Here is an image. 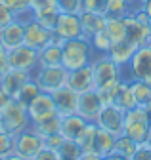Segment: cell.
Wrapping results in <instances>:
<instances>
[{
	"label": "cell",
	"mask_w": 151,
	"mask_h": 160,
	"mask_svg": "<svg viewBox=\"0 0 151 160\" xmlns=\"http://www.w3.org/2000/svg\"><path fill=\"white\" fill-rule=\"evenodd\" d=\"M130 4H134V6H140V0H128Z\"/></svg>",
	"instance_id": "cell-52"
},
{
	"label": "cell",
	"mask_w": 151,
	"mask_h": 160,
	"mask_svg": "<svg viewBox=\"0 0 151 160\" xmlns=\"http://www.w3.org/2000/svg\"><path fill=\"white\" fill-rule=\"evenodd\" d=\"M103 103L96 90H90L84 93H79V105H77V114H81L86 122H96V118L102 111Z\"/></svg>",
	"instance_id": "cell-13"
},
{
	"label": "cell",
	"mask_w": 151,
	"mask_h": 160,
	"mask_svg": "<svg viewBox=\"0 0 151 160\" xmlns=\"http://www.w3.org/2000/svg\"><path fill=\"white\" fill-rule=\"evenodd\" d=\"M27 112H29V118H31V124L42 122V120H48L52 116H58V109H55V103H54L52 93L40 92L29 103Z\"/></svg>",
	"instance_id": "cell-10"
},
{
	"label": "cell",
	"mask_w": 151,
	"mask_h": 160,
	"mask_svg": "<svg viewBox=\"0 0 151 160\" xmlns=\"http://www.w3.org/2000/svg\"><path fill=\"white\" fill-rule=\"evenodd\" d=\"M8 69H10V63H8V50L0 44V76H2Z\"/></svg>",
	"instance_id": "cell-45"
},
{
	"label": "cell",
	"mask_w": 151,
	"mask_h": 160,
	"mask_svg": "<svg viewBox=\"0 0 151 160\" xmlns=\"http://www.w3.org/2000/svg\"><path fill=\"white\" fill-rule=\"evenodd\" d=\"M58 4V10L60 13H81L84 8H82V0H55Z\"/></svg>",
	"instance_id": "cell-37"
},
{
	"label": "cell",
	"mask_w": 151,
	"mask_h": 160,
	"mask_svg": "<svg viewBox=\"0 0 151 160\" xmlns=\"http://www.w3.org/2000/svg\"><path fill=\"white\" fill-rule=\"evenodd\" d=\"M10 101H12V97H10V95H8L2 88H0V111H2V109H4Z\"/></svg>",
	"instance_id": "cell-46"
},
{
	"label": "cell",
	"mask_w": 151,
	"mask_h": 160,
	"mask_svg": "<svg viewBox=\"0 0 151 160\" xmlns=\"http://www.w3.org/2000/svg\"><path fill=\"white\" fill-rule=\"evenodd\" d=\"M98 126V124H96ZM115 139L117 135H113L102 128H98L96 132V139H94V147H92V152H96L100 156H107L109 152H113V149H115Z\"/></svg>",
	"instance_id": "cell-22"
},
{
	"label": "cell",
	"mask_w": 151,
	"mask_h": 160,
	"mask_svg": "<svg viewBox=\"0 0 151 160\" xmlns=\"http://www.w3.org/2000/svg\"><path fill=\"white\" fill-rule=\"evenodd\" d=\"M130 160H151V143L145 141V143H140L134 156H132Z\"/></svg>",
	"instance_id": "cell-42"
},
{
	"label": "cell",
	"mask_w": 151,
	"mask_h": 160,
	"mask_svg": "<svg viewBox=\"0 0 151 160\" xmlns=\"http://www.w3.org/2000/svg\"><path fill=\"white\" fill-rule=\"evenodd\" d=\"M149 143H151V141H149Z\"/></svg>",
	"instance_id": "cell-56"
},
{
	"label": "cell",
	"mask_w": 151,
	"mask_h": 160,
	"mask_svg": "<svg viewBox=\"0 0 151 160\" xmlns=\"http://www.w3.org/2000/svg\"><path fill=\"white\" fill-rule=\"evenodd\" d=\"M67 86L73 92H77V93H84V92H90V90H96V80H94L92 65H86L82 69L69 71V74H67Z\"/></svg>",
	"instance_id": "cell-14"
},
{
	"label": "cell",
	"mask_w": 151,
	"mask_h": 160,
	"mask_svg": "<svg viewBox=\"0 0 151 160\" xmlns=\"http://www.w3.org/2000/svg\"><path fill=\"white\" fill-rule=\"evenodd\" d=\"M60 126H61V116H52L48 120H42V122H36V124H31V128L39 133L42 139L48 137V135H54V133H60Z\"/></svg>",
	"instance_id": "cell-28"
},
{
	"label": "cell",
	"mask_w": 151,
	"mask_h": 160,
	"mask_svg": "<svg viewBox=\"0 0 151 160\" xmlns=\"http://www.w3.org/2000/svg\"><path fill=\"white\" fill-rule=\"evenodd\" d=\"M140 8L145 12V15L149 17V21H151V0H140Z\"/></svg>",
	"instance_id": "cell-47"
},
{
	"label": "cell",
	"mask_w": 151,
	"mask_h": 160,
	"mask_svg": "<svg viewBox=\"0 0 151 160\" xmlns=\"http://www.w3.org/2000/svg\"><path fill=\"white\" fill-rule=\"evenodd\" d=\"M90 65L94 71L96 88L111 86V84H117L122 80V67H119L107 53H94Z\"/></svg>",
	"instance_id": "cell-2"
},
{
	"label": "cell",
	"mask_w": 151,
	"mask_h": 160,
	"mask_svg": "<svg viewBox=\"0 0 151 160\" xmlns=\"http://www.w3.org/2000/svg\"><path fill=\"white\" fill-rule=\"evenodd\" d=\"M39 93H40V88H39V84H36L34 80L31 78L29 82H27V84H25V86L19 90V93H17L13 99H17V101H19L21 105L29 107V103H31V101H33V99H34L36 95H39Z\"/></svg>",
	"instance_id": "cell-31"
},
{
	"label": "cell",
	"mask_w": 151,
	"mask_h": 160,
	"mask_svg": "<svg viewBox=\"0 0 151 160\" xmlns=\"http://www.w3.org/2000/svg\"><path fill=\"white\" fill-rule=\"evenodd\" d=\"M134 4H130L128 0H107L105 4V15L107 17H126L134 12Z\"/></svg>",
	"instance_id": "cell-27"
},
{
	"label": "cell",
	"mask_w": 151,
	"mask_h": 160,
	"mask_svg": "<svg viewBox=\"0 0 151 160\" xmlns=\"http://www.w3.org/2000/svg\"><path fill=\"white\" fill-rule=\"evenodd\" d=\"M130 88L134 93V101L136 107H147L151 103V82L145 80H130Z\"/></svg>",
	"instance_id": "cell-24"
},
{
	"label": "cell",
	"mask_w": 151,
	"mask_h": 160,
	"mask_svg": "<svg viewBox=\"0 0 151 160\" xmlns=\"http://www.w3.org/2000/svg\"><path fill=\"white\" fill-rule=\"evenodd\" d=\"M23 40H25V23L17 21V19H13L8 27L0 31V44L6 50H13L17 46H21Z\"/></svg>",
	"instance_id": "cell-18"
},
{
	"label": "cell",
	"mask_w": 151,
	"mask_h": 160,
	"mask_svg": "<svg viewBox=\"0 0 151 160\" xmlns=\"http://www.w3.org/2000/svg\"><path fill=\"white\" fill-rule=\"evenodd\" d=\"M52 40H54V31L42 27L36 19H31V21L25 23V40H23L25 46L33 50H42Z\"/></svg>",
	"instance_id": "cell-12"
},
{
	"label": "cell",
	"mask_w": 151,
	"mask_h": 160,
	"mask_svg": "<svg viewBox=\"0 0 151 160\" xmlns=\"http://www.w3.org/2000/svg\"><path fill=\"white\" fill-rule=\"evenodd\" d=\"M105 32L109 34L113 44L126 40V23H124V17H107Z\"/></svg>",
	"instance_id": "cell-25"
},
{
	"label": "cell",
	"mask_w": 151,
	"mask_h": 160,
	"mask_svg": "<svg viewBox=\"0 0 151 160\" xmlns=\"http://www.w3.org/2000/svg\"><path fill=\"white\" fill-rule=\"evenodd\" d=\"M86 120L81 116V114H67V116H61V126H60V133L65 137V139H73L77 141L79 135L84 132L86 128Z\"/></svg>",
	"instance_id": "cell-21"
},
{
	"label": "cell",
	"mask_w": 151,
	"mask_h": 160,
	"mask_svg": "<svg viewBox=\"0 0 151 160\" xmlns=\"http://www.w3.org/2000/svg\"><path fill=\"white\" fill-rule=\"evenodd\" d=\"M124 23H126V42H130L134 48H140L143 44L149 42V36H151V29H147L145 25H142L138 19L134 17V13H130L124 17Z\"/></svg>",
	"instance_id": "cell-17"
},
{
	"label": "cell",
	"mask_w": 151,
	"mask_h": 160,
	"mask_svg": "<svg viewBox=\"0 0 151 160\" xmlns=\"http://www.w3.org/2000/svg\"><path fill=\"white\" fill-rule=\"evenodd\" d=\"M6 160H27V158H23L21 154H17V152H12V154L6 156Z\"/></svg>",
	"instance_id": "cell-50"
},
{
	"label": "cell",
	"mask_w": 151,
	"mask_h": 160,
	"mask_svg": "<svg viewBox=\"0 0 151 160\" xmlns=\"http://www.w3.org/2000/svg\"><path fill=\"white\" fill-rule=\"evenodd\" d=\"M44 149V139L36 133L33 128H27L23 132H19L15 135V151L17 154H21L23 158L31 160L39 154L40 151Z\"/></svg>",
	"instance_id": "cell-9"
},
{
	"label": "cell",
	"mask_w": 151,
	"mask_h": 160,
	"mask_svg": "<svg viewBox=\"0 0 151 160\" xmlns=\"http://www.w3.org/2000/svg\"><path fill=\"white\" fill-rule=\"evenodd\" d=\"M13 151H15V135L6 132V130H2L0 132V156L6 158Z\"/></svg>",
	"instance_id": "cell-35"
},
{
	"label": "cell",
	"mask_w": 151,
	"mask_h": 160,
	"mask_svg": "<svg viewBox=\"0 0 151 160\" xmlns=\"http://www.w3.org/2000/svg\"><path fill=\"white\" fill-rule=\"evenodd\" d=\"M102 160H128V158H124V156H121L119 152H115V151H113V152H109L107 156H103Z\"/></svg>",
	"instance_id": "cell-49"
},
{
	"label": "cell",
	"mask_w": 151,
	"mask_h": 160,
	"mask_svg": "<svg viewBox=\"0 0 151 160\" xmlns=\"http://www.w3.org/2000/svg\"><path fill=\"white\" fill-rule=\"evenodd\" d=\"M145 111H147V118H149V128H151V103L145 107ZM147 141H151V133H149V139H147Z\"/></svg>",
	"instance_id": "cell-51"
},
{
	"label": "cell",
	"mask_w": 151,
	"mask_h": 160,
	"mask_svg": "<svg viewBox=\"0 0 151 160\" xmlns=\"http://www.w3.org/2000/svg\"><path fill=\"white\" fill-rule=\"evenodd\" d=\"M0 4L13 12V15H19L29 10V0H0Z\"/></svg>",
	"instance_id": "cell-39"
},
{
	"label": "cell",
	"mask_w": 151,
	"mask_h": 160,
	"mask_svg": "<svg viewBox=\"0 0 151 160\" xmlns=\"http://www.w3.org/2000/svg\"><path fill=\"white\" fill-rule=\"evenodd\" d=\"M82 152H84L82 147L77 141H73V139H65L63 145L58 149V154L61 160H81Z\"/></svg>",
	"instance_id": "cell-30"
},
{
	"label": "cell",
	"mask_w": 151,
	"mask_h": 160,
	"mask_svg": "<svg viewBox=\"0 0 151 160\" xmlns=\"http://www.w3.org/2000/svg\"><path fill=\"white\" fill-rule=\"evenodd\" d=\"M63 48V55H61V67H65L67 71H75V69H82L86 65H90L92 57H94V48L90 44V40L81 36V38H73V40H65L61 44Z\"/></svg>",
	"instance_id": "cell-1"
},
{
	"label": "cell",
	"mask_w": 151,
	"mask_h": 160,
	"mask_svg": "<svg viewBox=\"0 0 151 160\" xmlns=\"http://www.w3.org/2000/svg\"><path fill=\"white\" fill-rule=\"evenodd\" d=\"M61 40L54 34V40L50 44H46L42 50H39V67H61Z\"/></svg>",
	"instance_id": "cell-19"
},
{
	"label": "cell",
	"mask_w": 151,
	"mask_h": 160,
	"mask_svg": "<svg viewBox=\"0 0 151 160\" xmlns=\"http://www.w3.org/2000/svg\"><path fill=\"white\" fill-rule=\"evenodd\" d=\"M122 82V80H121ZM121 82L117 84H111V86H103V88H96L100 99H102V103L103 105H111V103H115V97H117V92H119V86Z\"/></svg>",
	"instance_id": "cell-36"
},
{
	"label": "cell",
	"mask_w": 151,
	"mask_h": 160,
	"mask_svg": "<svg viewBox=\"0 0 151 160\" xmlns=\"http://www.w3.org/2000/svg\"><path fill=\"white\" fill-rule=\"evenodd\" d=\"M124 111L119 109L117 105H103L98 118H96V124L98 128L113 133V135H121L124 132Z\"/></svg>",
	"instance_id": "cell-8"
},
{
	"label": "cell",
	"mask_w": 151,
	"mask_h": 160,
	"mask_svg": "<svg viewBox=\"0 0 151 160\" xmlns=\"http://www.w3.org/2000/svg\"><path fill=\"white\" fill-rule=\"evenodd\" d=\"M119 109H122L124 112L126 111H132L136 107V101H134V93H132V88H130V82L122 80L121 86H119V92H117V97H115V103Z\"/></svg>",
	"instance_id": "cell-26"
},
{
	"label": "cell",
	"mask_w": 151,
	"mask_h": 160,
	"mask_svg": "<svg viewBox=\"0 0 151 160\" xmlns=\"http://www.w3.org/2000/svg\"><path fill=\"white\" fill-rule=\"evenodd\" d=\"M67 74L69 71L65 67H39L33 72V80L39 84L40 92L54 93L67 84Z\"/></svg>",
	"instance_id": "cell-6"
},
{
	"label": "cell",
	"mask_w": 151,
	"mask_h": 160,
	"mask_svg": "<svg viewBox=\"0 0 151 160\" xmlns=\"http://www.w3.org/2000/svg\"><path fill=\"white\" fill-rule=\"evenodd\" d=\"M107 0H82V12H94V13H105Z\"/></svg>",
	"instance_id": "cell-40"
},
{
	"label": "cell",
	"mask_w": 151,
	"mask_h": 160,
	"mask_svg": "<svg viewBox=\"0 0 151 160\" xmlns=\"http://www.w3.org/2000/svg\"><path fill=\"white\" fill-rule=\"evenodd\" d=\"M96 132H98V126H96V122H88V124H86V128H84V132L79 135L77 143L82 147V151H84V152H92L94 139H96Z\"/></svg>",
	"instance_id": "cell-32"
},
{
	"label": "cell",
	"mask_w": 151,
	"mask_h": 160,
	"mask_svg": "<svg viewBox=\"0 0 151 160\" xmlns=\"http://www.w3.org/2000/svg\"><path fill=\"white\" fill-rule=\"evenodd\" d=\"M54 8H58L55 0H29V10L33 12V15L48 12V10H54Z\"/></svg>",
	"instance_id": "cell-38"
},
{
	"label": "cell",
	"mask_w": 151,
	"mask_h": 160,
	"mask_svg": "<svg viewBox=\"0 0 151 160\" xmlns=\"http://www.w3.org/2000/svg\"><path fill=\"white\" fill-rule=\"evenodd\" d=\"M63 141H65V137H63L61 133H54V135L44 137V147H46V149H52V151L58 152V149L63 145Z\"/></svg>",
	"instance_id": "cell-41"
},
{
	"label": "cell",
	"mask_w": 151,
	"mask_h": 160,
	"mask_svg": "<svg viewBox=\"0 0 151 160\" xmlns=\"http://www.w3.org/2000/svg\"><path fill=\"white\" fill-rule=\"evenodd\" d=\"M103 156H100V154H96V152H82V156H81V160H102Z\"/></svg>",
	"instance_id": "cell-48"
},
{
	"label": "cell",
	"mask_w": 151,
	"mask_h": 160,
	"mask_svg": "<svg viewBox=\"0 0 151 160\" xmlns=\"http://www.w3.org/2000/svg\"><path fill=\"white\" fill-rule=\"evenodd\" d=\"M149 46H151V36H149Z\"/></svg>",
	"instance_id": "cell-55"
},
{
	"label": "cell",
	"mask_w": 151,
	"mask_h": 160,
	"mask_svg": "<svg viewBox=\"0 0 151 160\" xmlns=\"http://www.w3.org/2000/svg\"><path fill=\"white\" fill-rule=\"evenodd\" d=\"M122 133L132 137L138 145L145 143L149 139L151 128H149L147 111L143 107H134L132 111H126V114H124V132Z\"/></svg>",
	"instance_id": "cell-5"
},
{
	"label": "cell",
	"mask_w": 151,
	"mask_h": 160,
	"mask_svg": "<svg viewBox=\"0 0 151 160\" xmlns=\"http://www.w3.org/2000/svg\"><path fill=\"white\" fill-rule=\"evenodd\" d=\"M2 130H4V128H2V120H0V132H2Z\"/></svg>",
	"instance_id": "cell-53"
},
{
	"label": "cell",
	"mask_w": 151,
	"mask_h": 160,
	"mask_svg": "<svg viewBox=\"0 0 151 160\" xmlns=\"http://www.w3.org/2000/svg\"><path fill=\"white\" fill-rule=\"evenodd\" d=\"M31 160H61L60 158V154L58 152H55V151H52V149H42L39 154H36L34 158H31Z\"/></svg>",
	"instance_id": "cell-44"
},
{
	"label": "cell",
	"mask_w": 151,
	"mask_h": 160,
	"mask_svg": "<svg viewBox=\"0 0 151 160\" xmlns=\"http://www.w3.org/2000/svg\"><path fill=\"white\" fill-rule=\"evenodd\" d=\"M0 120H2V128L6 132L13 133V135L31 128V118H29L27 107L21 105L17 99H12V101L0 111Z\"/></svg>",
	"instance_id": "cell-4"
},
{
	"label": "cell",
	"mask_w": 151,
	"mask_h": 160,
	"mask_svg": "<svg viewBox=\"0 0 151 160\" xmlns=\"http://www.w3.org/2000/svg\"><path fill=\"white\" fill-rule=\"evenodd\" d=\"M0 160H6V158H4V156H0Z\"/></svg>",
	"instance_id": "cell-54"
},
{
	"label": "cell",
	"mask_w": 151,
	"mask_h": 160,
	"mask_svg": "<svg viewBox=\"0 0 151 160\" xmlns=\"http://www.w3.org/2000/svg\"><path fill=\"white\" fill-rule=\"evenodd\" d=\"M90 44H92V48H94V52H96V53H109V50L113 46V42H111L109 34L105 32V29L94 34L90 38Z\"/></svg>",
	"instance_id": "cell-33"
},
{
	"label": "cell",
	"mask_w": 151,
	"mask_h": 160,
	"mask_svg": "<svg viewBox=\"0 0 151 160\" xmlns=\"http://www.w3.org/2000/svg\"><path fill=\"white\" fill-rule=\"evenodd\" d=\"M107 23L105 13H94V12H81V25H82V36L92 38L96 32L103 31Z\"/></svg>",
	"instance_id": "cell-20"
},
{
	"label": "cell",
	"mask_w": 151,
	"mask_h": 160,
	"mask_svg": "<svg viewBox=\"0 0 151 160\" xmlns=\"http://www.w3.org/2000/svg\"><path fill=\"white\" fill-rule=\"evenodd\" d=\"M138 48H134L130 42H126V40H122V42H117V44H113L111 46V50H109V57L115 61L119 67H124V65H128V61L132 59V55H134V52H136Z\"/></svg>",
	"instance_id": "cell-23"
},
{
	"label": "cell",
	"mask_w": 151,
	"mask_h": 160,
	"mask_svg": "<svg viewBox=\"0 0 151 160\" xmlns=\"http://www.w3.org/2000/svg\"><path fill=\"white\" fill-rule=\"evenodd\" d=\"M15 19V15H13V12H10L8 8H4L2 4H0V31H2L4 27H8L12 21Z\"/></svg>",
	"instance_id": "cell-43"
},
{
	"label": "cell",
	"mask_w": 151,
	"mask_h": 160,
	"mask_svg": "<svg viewBox=\"0 0 151 160\" xmlns=\"http://www.w3.org/2000/svg\"><path fill=\"white\" fill-rule=\"evenodd\" d=\"M136 149H138V143L134 141L132 137H128L126 133H121V135H117V139H115V152H119L121 156H124V158H132L134 156V152H136Z\"/></svg>",
	"instance_id": "cell-29"
},
{
	"label": "cell",
	"mask_w": 151,
	"mask_h": 160,
	"mask_svg": "<svg viewBox=\"0 0 151 160\" xmlns=\"http://www.w3.org/2000/svg\"><path fill=\"white\" fill-rule=\"evenodd\" d=\"M58 17H60V10L58 8H54V10H48V12H42V13H36L34 19L39 21L42 27L54 31L55 29V23H58Z\"/></svg>",
	"instance_id": "cell-34"
},
{
	"label": "cell",
	"mask_w": 151,
	"mask_h": 160,
	"mask_svg": "<svg viewBox=\"0 0 151 160\" xmlns=\"http://www.w3.org/2000/svg\"><path fill=\"white\" fill-rule=\"evenodd\" d=\"M55 109H58L60 116H67V114H75L77 112V105H79V93L73 92L67 84L60 90H55L52 93Z\"/></svg>",
	"instance_id": "cell-16"
},
{
	"label": "cell",
	"mask_w": 151,
	"mask_h": 160,
	"mask_svg": "<svg viewBox=\"0 0 151 160\" xmlns=\"http://www.w3.org/2000/svg\"><path fill=\"white\" fill-rule=\"evenodd\" d=\"M122 80L130 82V80H145L151 82V46L149 42L140 46L128 65L122 67Z\"/></svg>",
	"instance_id": "cell-3"
},
{
	"label": "cell",
	"mask_w": 151,
	"mask_h": 160,
	"mask_svg": "<svg viewBox=\"0 0 151 160\" xmlns=\"http://www.w3.org/2000/svg\"><path fill=\"white\" fill-rule=\"evenodd\" d=\"M54 34L58 36L61 42L73 38H81L82 36V25H81V13H60L58 23H55Z\"/></svg>",
	"instance_id": "cell-11"
},
{
	"label": "cell",
	"mask_w": 151,
	"mask_h": 160,
	"mask_svg": "<svg viewBox=\"0 0 151 160\" xmlns=\"http://www.w3.org/2000/svg\"><path fill=\"white\" fill-rule=\"evenodd\" d=\"M33 78L31 72H25V71H19V69H8L2 76H0V88H2L12 99L19 93V90Z\"/></svg>",
	"instance_id": "cell-15"
},
{
	"label": "cell",
	"mask_w": 151,
	"mask_h": 160,
	"mask_svg": "<svg viewBox=\"0 0 151 160\" xmlns=\"http://www.w3.org/2000/svg\"><path fill=\"white\" fill-rule=\"evenodd\" d=\"M8 63L12 69H19L33 74L39 69V50H33L25 44L8 50Z\"/></svg>",
	"instance_id": "cell-7"
}]
</instances>
